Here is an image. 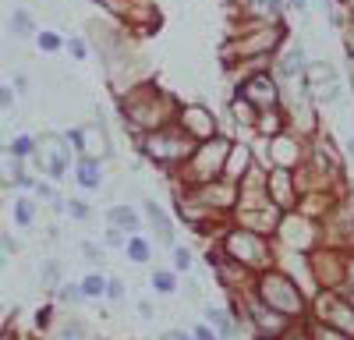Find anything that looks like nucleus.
I'll return each mask as SVG.
<instances>
[{"label": "nucleus", "instance_id": "obj_26", "mask_svg": "<svg viewBox=\"0 0 354 340\" xmlns=\"http://www.w3.org/2000/svg\"><path fill=\"white\" fill-rule=\"evenodd\" d=\"M202 323H209L223 340H234L241 333V323L234 319V312L230 308H220V305H205V312H202Z\"/></svg>", "mask_w": 354, "mask_h": 340}, {"label": "nucleus", "instance_id": "obj_49", "mask_svg": "<svg viewBox=\"0 0 354 340\" xmlns=\"http://www.w3.org/2000/svg\"><path fill=\"white\" fill-rule=\"evenodd\" d=\"M354 287V248L344 252V291Z\"/></svg>", "mask_w": 354, "mask_h": 340}, {"label": "nucleus", "instance_id": "obj_56", "mask_svg": "<svg viewBox=\"0 0 354 340\" xmlns=\"http://www.w3.org/2000/svg\"><path fill=\"white\" fill-rule=\"evenodd\" d=\"M160 340H195V337H192V330H188V333H185V330H163Z\"/></svg>", "mask_w": 354, "mask_h": 340}, {"label": "nucleus", "instance_id": "obj_13", "mask_svg": "<svg viewBox=\"0 0 354 340\" xmlns=\"http://www.w3.org/2000/svg\"><path fill=\"white\" fill-rule=\"evenodd\" d=\"M234 93L245 96L255 110H273L283 100V85H280V78L273 71H259V75L245 78L241 85H234Z\"/></svg>", "mask_w": 354, "mask_h": 340}, {"label": "nucleus", "instance_id": "obj_2", "mask_svg": "<svg viewBox=\"0 0 354 340\" xmlns=\"http://www.w3.org/2000/svg\"><path fill=\"white\" fill-rule=\"evenodd\" d=\"M290 39L283 21H234L227 28V39L220 43V61L223 68L262 61V57H277L280 46Z\"/></svg>", "mask_w": 354, "mask_h": 340}, {"label": "nucleus", "instance_id": "obj_28", "mask_svg": "<svg viewBox=\"0 0 354 340\" xmlns=\"http://www.w3.org/2000/svg\"><path fill=\"white\" fill-rule=\"evenodd\" d=\"M28 174L25 170V160H18L8 146L0 149V188H18V181Z\"/></svg>", "mask_w": 354, "mask_h": 340}, {"label": "nucleus", "instance_id": "obj_51", "mask_svg": "<svg viewBox=\"0 0 354 340\" xmlns=\"http://www.w3.org/2000/svg\"><path fill=\"white\" fill-rule=\"evenodd\" d=\"M106 298H110V301H121V298H124V280H121V276H110V280H106Z\"/></svg>", "mask_w": 354, "mask_h": 340}, {"label": "nucleus", "instance_id": "obj_12", "mask_svg": "<svg viewBox=\"0 0 354 340\" xmlns=\"http://www.w3.org/2000/svg\"><path fill=\"white\" fill-rule=\"evenodd\" d=\"M64 138L75 149V156H93V160H110L113 156V138H110V128H106L103 117L88 121V124H78V128H68Z\"/></svg>", "mask_w": 354, "mask_h": 340}, {"label": "nucleus", "instance_id": "obj_20", "mask_svg": "<svg viewBox=\"0 0 354 340\" xmlns=\"http://www.w3.org/2000/svg\"><path fill=\"white\" fill-rule=\"evenodd\" d=\"M213 276H216V283L227 294H245V291H252V283H255V273L248 266H241L238 259H230L227 252L220 255V263L213 266Z\"/></svg>", "mask_w": 354, "mask_h": 340}, {"label": "nucleus", "instance_id": "obj_44", "mask_svg": "<svg viewBox=\"0 0 354 340\" xmlns=\"http://www.w3.org/2000/svg\"><path fill=\"white\" fill-rule=\"evenodd\" d=\"M64 50L75 57V61H85L88 57V39L85 36H71V39H64Z\"/></svg>", "mask_w": 354, "mask_h": 340}, {"label": "nucleus", "instance_id": "obj_15", "mask_svg": "<svg viewBox=\"0 0 354 340\" xmlns=\"http://www.w3.org/2000/svg\"><path fill=\"white\" fill-rule=\"evenodd\" d=\"M308 160L322 170H330V174H340L347 178V156H344V146L333 138L330 128H322L315 138H308Z\"/></svg>", "mask_w": 354, "mask_h": 340}, {"label": "nucleus", "instance_id": "obj_4", "mask_svg": "<svg viewBox=\"0 0 354 340\" xmlns=\"http://www.w3.org/2000/svg\"><path fill=\"white\" fill-rule=\"evenodd\" d=\"M195 146H198V142L188 138L181 124H167V128H156L149 135H138L135 138L138 156L149 163V167H156L160 174H167V178L195 153Z\"/></svg>", "mask_w": 354, "mask_h": 340}, {"label": "nucleus", "instance_id": "obj_50", "mask_svg": "<svg viewBox=\"0 0 354 340\" xmlns=\"http://www.w3.org/2000/svg\"><path fill=\"white\" fill-rule=\"evenodd\" d=\"M192 337H195V340H223L209 323H195V326H192Z\"/></svg>", "mask_w": 354, "mask_h": 340}, {"label": "nucleus", "instance_id": "obj_18", "mask_svg": "<svg viewBox=\"0 0 354 340\" xmlns=\"http://www.w3.org/2000/svg\"><path fill=\"white\" fill-rule=\"evenodd\" d=\"M308 61H312L308 46H305L301 39H287V43L280 46V53L273 57V75H277L280 82H294V78L305 75Z\"/></svg>", "mask_w": 354, "mask_h": 340}, {"label": "nucleus", "instance_id": "obj_54", "mask_svg": "<svg viewBox=\"0 0 354 340\" xmlns=\"http://www.w3.org/2000/svg\"><path fill=\"white\" fill-rule=\"evenodd\" d=\"M138 316H142V323H153V319H156V305H153L149 298H142V301H138Z\"/></svg>", "mask_w": 354, "mask_h": 340}, {"label": "nucleus", "instance_id": "obj_39", "mask_svg": "<svg viewBox=\"0 0 354 340\" xmlns=\"http://www.w3.org/2000/svg\"><path fill=\"white\" fill-rule=\"evenodd\" d=\"M78 252H82V259L88 263V266H93V270H103V263H106V248L100 245V241H82L78 245Z\"/></svg>", "mask_w": 354, "mask_h": 340}, {"label": "nucleus", "instance_id": "obj_10", "mask_svg": "<svg viewBox=\"0 0 354 340\" xmlns=\"http://www.w3.org/2000/svg\"><path fill=\"white\" fill-rule=\"evenodd\" d=\"M344 252L347 248L326 241L308 252V276L315 291H344Z\"/></svg>", "mask_w": 354, "mask_h": 340}, {"label": "nucleus", "instance_id": "obj_16", "mask_svg": "<svg viewBox=\"0 0 354 340\" xmlns=\"http://www.w3.org/2000/svg\"><path fill=\"white\" fill-rule=\"evenodd\" d=\"M266 195H270V202H273L280 213H294V209H298L301 188H298V178H294V170L270 167V178H266Z\"/></svg>", "mask_w": 354, "mask_h": 340}, {"label": "nucleus", "instance_id": "obj_48", "mask_svg": "<svg viewBox=\"0 0 354 340\" xmlns=\"http://www.w3.org/2000/svg\"><path fill=\"white\" fill-rule=\"evenodd\" d=\"M340 43H344V50H347V61H354V18L340 28Z\"/></svg>", "mask_w": 354, "mask_h": 340}, {"label": "nucleus", "instance_id": "obj_47", "mask_svg": "<svg viewBox=\"0 0 354 340\" xmlns=\"http://www.w3.org/2000/svg\"><path fill=\"white\" fill-rule=\"evenodd\" d=\"M124 241H128V234H121L117 227H106L103 231V248H124Z\"/></svg>", "mask_w": 354, "mask_h": 340}, {"label": "nucleus", "instance_id": "obj_19", "mask_svg": "<svg viewBox=\"0 0 354 340\" xmlns=\"http://www.w3.org/2000/svg\"><path fill=\"white\" fill-rule=\"evenodd\" d=\"M138 206H142L145 227L153 231V241H156V245H163V248H174V245H177V223H174V216L156 202V198H149V195H145Z\"/></svg>", "mask_w": 354, "mask_h": 340}, {"label": "nucleus", "instance_id": "obj_11", "mask_svg": "<svg viewBox=\"0 0 354 340\" xmlns=\"http://www.w3.org/2000/svg\"><path fill=\"white\" fill-rule=\"evenodd\" d=\"M308 319L326 323V326L344 330V333L354 337V308H351V301L344 298V291H312Z\"/></svg>", "mask_w": 354, "mask_h": 340}, {"label": "nucleus", "instance_id": "obj_5", "mask_svg": "<svg viewBox=\"0 0 354 340\" xmlns=\"http://www.w3.org/2000/svg\"><path fill=\"white\" fill-rule=\"evenodd\" d=\"M230 146H234L230 135H216V138H209V142H198L195 153L170 174L174 185H177V188H198V185H209V181L223 178Z\"/></svg>", "mask_w": 354, "mask_h": 340}, {"label": "nucleus", "instance_id": "obj_60", "mask_svg": "<svg viewBox=\"0 0 354 340\" xmlns=\"http://www.w3.org/2000/svg\"><path fill=\"white\" fill-rule=\"evenodd\" d=\"M283 340H308V333H305V326L298 323V326H294V330H290V333H287Z\"/></svg>", "mask_w": 354, "mask_h": 340}, {"label": "nucleus", "instance_id": "obj_42", "mask_svg": "<svg viewBox=\"0 0 354 340\" xmlns=\"http://www.w3.org/2000/svg\"><path fill=\"white\" fill-rule=\"evenodd\" d=\"M57 301H64V305H82L85 301V294H82V283H61L57 287Z\"/></svg>", "mask_w": 354, "mask_h": 340}, {"label": "nucleus", "instance_id": "obj_34", "mask_svg": "<svg viewBox=\"0 0 354 340\" xmlns=\"http://www.w3.org/2000/svg\"><path fill=\"white\" fill-rule=\"evenodd\" d=\"M8 25H11V32H15L18 39L36 36V18H32V11H28V8H15L11 18H8Z\"/></svg>", "mask_w": 354, "mask_h": 340}, {"label": "nucleus", "instance_id": "obj_24", "mask_svg": "<svg viewBox=\"0 0 354 340\" xmlns=\"http://www.w3.org/2000/svg\"><path fill=\"white\" fill-rule=\"evenodd\" d=\"M106 160H93V156H78L75 167H71V174H75V185L82 191H100L106 185V170H103Z\"/></svg>", "mask_w": 354, "mask_h": 340}, {"label": "nucleus", "instance_id": "obj_33", "mask_svg": "<svg viewBox=\"0 0 354 340\" xmlns=\"http://www.w3.org/2000/svg\"><path fill=\"white\" fill-rule=\"evenodd\" d=\"M8 149H11L18 160H25V163H28V160H32V156L39 153V138H36V135L18 131V135H11V138H8Z\"/></svg>", "mask_w": 354, "mask_h": 340}, {"label": "nucleus", "instance_id": "obj_27", "mask_svg": "<svg viewBox=\"0 0 354 340\" xmlns=\"http://www.w3.org/2000/svg\"><path fill=\"white\" fill-rule=\"evenodd\" d=\"M337 198H340V191H305V195L298 198V213H305V216H312V220H322V216L333 209Z\"/></svg>", "mask_w": 354, "mask_h": 340}, {"label": "nucleus", "instance_id": "obj_41", "mask_svg": "<svg viewBox=\"0 0 354 340\" xmlns=\"http://www.w3.org/2000/svg\"><path fill=\"white\" fill-rule=\"evenodd\" d=\"M36 46H39L43 53H61V50H64V36H57L53 28H43V32L36 36Z\"/></svg>", "mask_w": 354, "mask_h": 340}, {"label": "nucleus", "instance_id": "obj_61", "mask_svg": "<svg viewBox=\"0 0 354 340\" xmlns=\"http://www.w3.org/2000/svg\"><path fill=\"white\" fill-rule=\"evenodd\" d=\"M347 82H351V89H354V61H347Z\"/></svg>", "mask_w": 354, "mask_h": 340}, {"label": "nucleus", "instance_id": "obj_62", "mask_svg": "<svg viewBox=\"0 0 354 340\" xmlns=\"http://www.w3.org/2000/svg\"><path fill=\"white\" fill-rule=\"evenodd\" d=\"M344 298H347V301H351V308H354V287H347V291H344Z\"/></svg>", "mask_w": 354, "mask_h": 340}, {"label": "nucleus", "instance_id": "obj_53", "mask_svg": "<svg viewBox=\"0 0 354 340\" xmlns=\"http://www.w3.org/2000/svg\"><path fill=\"white\" fill-rule=\"evenodd\" d=\"M11 89H15V96H28V93H32V85H28V75H15V82H11Z\"/></svg>", "mask_w": 354, "mask_h": 340}, {"label": "nucleus", "instance_id": "obj_46", "mask_svg": "<svg viewBox=\"0 0 354 340\" xmlns=\"http://www.w3.org/2000/svg\"><path fill=\"white\" fill-rule=\"evenodd\" d=\"M32 195L39 198V202H53V198L61 195V191L53 188V181H43V178H39V181H36V188H32Z\"/></svg>", "mask_w": 354, "mask_h": 340}, {"label": "nucleus", "instance_id": "obj_6", "mask_svg": "<svg viewBox=\"0 0 354 340\" xmlns=\"http://www.w3.org/2000/svg\"><path fill=\"white\" fill-rule=\"evenodd\" d=\"M220 245L230 259H238L241 266H248L252 273H262L277 266V241L266 238V234H255V231H245V227H227L220 234Z\"/></svg>", "mask_w": 354, "mask_h": 340}, {"label": "nucleus", "instance_id": "obj_31", "mask_svg": "<svg viewBox=\"0 0 354 340\" xmlns=\"http://www.w3.org/2000/svg\"><path fill=\"white\" fill-rule=\"evenodd\" d=\"M11 216H15L18 227H32L36 216H39V198L36 195H18L11 202Z\"/></svg>", "mask_w": 354, "mask_h": 340}, {"label": "nucleus", "instance_id": "obj_59", "mask_svg": "<svg viewBox=\"0 0 354 340\" xmlns=\"http://www.w3.org/2000/svg\"><path fill=\"white\" fill-rule=\"evenodd\" d=\"M344 156H347V160H354V131H347V135H344Z\"/></svg>", "mask_w": 354, "mask_h": 340}, {"label": "nucleus", "instance_id": "obj_1", "mask_svg": "<svg viewBox=\"0 0 354 340\" xmlns=\"http://www.w3.org/2000/svg\"><path fill=\"white\" fill-rule=\"evenodd\" d=\"M177 110H181V100H177L170 89H163V85H156V82H138L135 89H128L121 96V103H117L121 124L128 128L131 138L174 124Z\"/></svg>", "mask_w": 354, "mask_h": 340}, {"label": "nucleus", "instance_id": "obj_14", "mask_svg": "<svg viewBox=\"0 0 354 340\" xmlns=\"http://www.w3.org/2000/svg\"><path fill=\"white\" fill-rule=\"evenodd\" d=\"M174 124H181L188 138L195 142H209L220 131V117L213 113V106H205V103H181V110H177V121Z\"/></svg>", "mask_w": 354, "mask_h": 340}, {"label": "nucleus", "instance_id": "obj_7", "mask_svg": "<svg viewBox=\"0 0 354 340\" xmlns=\"http://www.w3.org/2000/svg\"><path fill=\"white\" fill-rule=\"evenodd\" d=\"M301 82H305V89H308V96L319 110L340 103V96H344V75L333 61H326V57H312Z\"/></svg>", "mask_w": 354, "mask_h": 340}, {"label": "nucleus", "instance_id": "obj_36", "mask_svg": "<svg viewBox=\"0 0 354 340\" xmlns=\"http://www.w3.org/2000/svg\"><path fill=\"white\" fill-rule=\"evenodd\" d=\"M192 266H195V252H192L188 245L177 241V245L170 248V270H174V273H181V276H188Z\"/></svg>", "mask_w": 354, "mask_h": 340}, {"label": "nucleus", "instance_id": "obj_58", "mask_svg": "<svg viewBox=\"0 0 354 340\" xmlns=\"http://www.w3.org/2000/svg\"><path fill=\"white\" fill-rule=\"evenodd\" d=\"M50 312H53V308H50V305H46V308H39V312H36V326H39V330H43V326H50Z\"/></svg>", "mask_w": 354, "mask_h": 340}, {"label": "nucleus", "instance_id": "obj_45", "mask_svg": "<svg viewBox=\"0 0 354 340\" xmlns=\"http://www.w3.org/2000/svg\"><path fill=\"white\" fill-rule=\"evenodd\" d=\"M68 216H71V220H78V223H85L88 216H93V209H88L85 198H68Z\"/></svg>", "mask_w": 354, "mask_h": 340}, {"label": "nucleus", "instance_id": "obj_25", "mask_svg": "<svg viewBox=\"0 0 354 340\" xmlns=\"http://www.w3.org/2000/svg\"><path fill=\"white\" fill-rule=\"evenodd\" d=\"M290 131L287 124V110L283 106H273V110H259V117H255V128H252V138H277Z\"/></svg>", "mask_w": 354, "mask_h": 340}, {"label": "nucleus", "instance_id": "obj_17", "mask_svg": "<svg viewBox=\"0 0 354 340\" xmlns=\"http://www.w3.org/2000/svg\"><path fill=\"white\" fill-rule=\"evenodd\" d=\"M283 213L266 202V206H252V209H234L230 213V223L234 227H245V231H255V234H266V238H277V227H280Z\"/></svg>", "mask_w": 354, "mask_h": 340}, {"label": "nucleus", "instance_id": "obj_23", "mask_svg": "<svg viewBox=\"0 0 354 340\" xmlns=\"http://www.w3.org/2000/svg\"><path fill=\"white\" fill-rule=\"evenodd\" d=\"M252 167H255V149H252V138H248V142H245V138H234V146H230V153H227L223 178L238 185V181L248 174Z\"/></svg>", "mask_w": 354, "mask_h": 340}, {"label": "nucleus", "instance_id": "obj_9", "mask_svg": "<svg viewBox=\"0 0 354 340\" xmlns=\"http://www.w3.org/2000/svg\"><path fill=\"white\" fill-rule=\"evenodd\" d=\"M277 248H287V252H301V255H308L312 248H319L322 245V227H319V220H312V216H305V213H283V220H280V227H277Z\"/></svg>", "mask_w": 354, "mask_h": 340}, {"label": "nucleus", "instance_id": "obj_55", "mask_svg": "<svg viewBox=\"0 0 354 340\" xmlns=\"http://www.w3.org/2000/svg\"><path fill=\"white\" fill-rule=\"evenodd\" d=\"M15 106V89L11 85H0V110H11Z\"/></svg>", "mask_w": 354, "mask_h": 340}, {"label": "nucleus", "instance_id": "obj_8", "mask_svg": "<svg viewBox=\"0 0 354 340\" xmlns=\"http://www.w3.org/2000/svg\"><path fill=\"white\" fill-rule=\"evenodd\" d=\"M75 149L68 146V138H64V131H43L39 135V153L32 156V163L39 167V174L46 178V181H64L68 174H71V167H75Z\"/></svg>", "mask_w": 354, "mask_h": 340}, {"label": "nucleus", "instance_id": "obj_57", "mask_svg": "<svg viewBox=\"0 0 354 340\" xmlns=\"http://www.w3.org/2000/svg\"><path fill=\"white\" fill-rule=\"evenodd\" d=\"M308 8H312V0H287V11L294 15H308Z\"/></svg>", "mask_w": 354, "mask_h": 340}, {"label": "nucleus", "instance_id": "obj_43", "mask_svg": "<svg viewBox=\"0 0 354 340\" xmlns=\"http://www.w3.org/2000/svg\"><path fill=\"white\" fill-rule=\"evenodd\" d=\"M53 340H85V323H78V319H68L61 330H57V337Z\"/></svg>", "mask_w": 354, "mask_h": 340}, {"label": "nucleus", "instance_id": "obj_3", "mask_svg": "<svg viewBox=\"0 0 354 340\" xmlns=\"http://www.w3.org/2000/svg\"><path fill=\"white\" fill-rule=\"evenodd\" d=\"M252 294H255L262 305H270L273 312H280V316L294 319V323H305V319H308V301H312V294H308L305 283H298L280 263L270 266V270H262V273H255Z\"/></svg>", "mask_w": 354, "mask_h": 340}, {"label": "nucleus", "instance_id": "obj_52", "mask_svg": "<svg viewBox=\"0 0 354 340\" xmlns=\"http://www.w3.org/2000/svg\"><path fill=\"white\" fill-rule=\"evenodd\" d=\"M18 241L11 238V234H0V259H11V255H18Z\"/></svg>", "mask_w": 354, "mask_h": 340}, {"label": "nucleus", "instance_id": "obj_30", "mask_svg": "<svg viewBox=\"0 0 354 340\" xmlns=\"http://www.w3.org/2000/svg\"><path fill=\"white\" fill-rule=\"evenodd\" d=\"M153 248H156V241H153V238H145V234H131V238L124 241V259H131L135 266H149V263H153Z\"/></svg>", "mask_w": 354, "mask_h": 340}, {"label": "nucleus", "instance_id": "obj_29", "mask_svg": "<svg viewBox=\"0 0 354 340\" xmlns=\"http://www.w3.org/2000/svg\"><path fill=\"white\" fill-rule=\"evenodd\" d=\"M227 113H230V121L234 124H241V131H248L252 135V128H255V117H259V110L245 100V96H238L234 93L230 96V103H227Z\"/></svg>", "mask_w": 354, "mask_h": 340}, {"label": "nucleus", "instance_id": "obj_38", "mask_svg": "<svg viewBox=\"0 0 354 340\" xmlns=\"http://www.w3.org/2000/svg\"><path fill=\"white\" fill-rule=\"evenodd\" d=\"M39 283L46 291H57L64 283V270H61V263L57 259H43V266H39Z\"/></svg>", "mask_w": 354, "mask_h": 340}, {"label": "nucleus", "instance_id": "obj_37", "mask_svg": "<svg viewBox=\"0 0 354 340\" xmlns=\"http://www.w3.org/2000/svg\"><path fill=\"white\" fill-rule=\"evenodd\" d=\"M301 326H305L308 340H354L351 333H344V330H333V326H326V323H315V319H305Z\"/></svg>", "mask_w": 354, "mask_h": 340}, {"label": "nucleus", "instance_id": "obj_32", "mask_svg": "<svg viewBox=\"0 0 354 340\" xmlns=\"http://www.w3.org/2000/svg\"><path fill=\"white\" fill-rule=\"evenodd\" d=\"M181 273H174L170 266L167 270H153V276H149V287L156 291V294H163V298H170V294H177V287H181V280H177Z\"/></svg>", "mask_w": 354, "mask_h": 340}, {"label": "nucleus", "instance_id": "obj_40", "mask_svg": "<svg viewBox=\"0 0 354 340\" xmlns=\"http://www.w3.org/2000/svg\"><path fill=\"white\" fill-rule=\"evenodd\" d=\"M93 4H100L113 21H124L128 18V11H131V4H135V0H93Z\"/></svg>", "mask_w": 354, "mask_h": 340}, {"label": "nucleus", "instance_id": "obj_21", "mask_svg": "<svg viewBox=\"0 0 354 340\" xmlns=\"http://www.w3.org/2000/svg\"><path fill=\"white\" fill-rule=\"evenodd\" d=\"M241 21H283L287 0H234Z\"/></svg>", "mask_w": 354, "mask_h": 340}, {"label": "nucleus", "instance_id": "obj_35", "mask_svg": "<svg viewBox=\"0 0 354 340\" xmlns=\"http://www.w3.org/2000/svg\"><path fill=\"white\" fill-rule=\"evenodd\" d=\"M106 273L103 270H93L85 280H78L82 283V294H85V301H100V298H106Z\"/></svg>", "mask_w": 354, "mask_h": 340}, {"label": "nucleus", "instance_id": "obj_22", "mask_svg": "<svg viewBox=\"0 0 354 340\" xmlns=\"http://www.w3.org/2000/svg\"><path fill=\"white\" fill-rule=\"evenodd\" d=\"M106 227H117L121 234H142L145 231V216H142V206H131V202H113L106 209Z\"/></svg>", "mask_w": 354, "mask_h": 340}]
</instances>
